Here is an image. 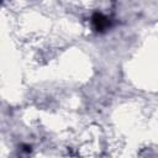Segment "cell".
<instances>
[{"label": "cell", "mask_w": 158, "mask_h": 158, "mask_svg": "<svg viewBox=\"0 0 158 158\" xmlns=\"http://www.w3.org/2000/svg\"><path fill=\"white\" fill-rule=\"evenodd\" d=\"M93 23H94V26H95V28L98 30V31H102V30H105L107 26H109V20H107V17H105L104 15H101V14H95L94 16H93Z\"/></svg>", "instance_id": "1"}]
</instances>
